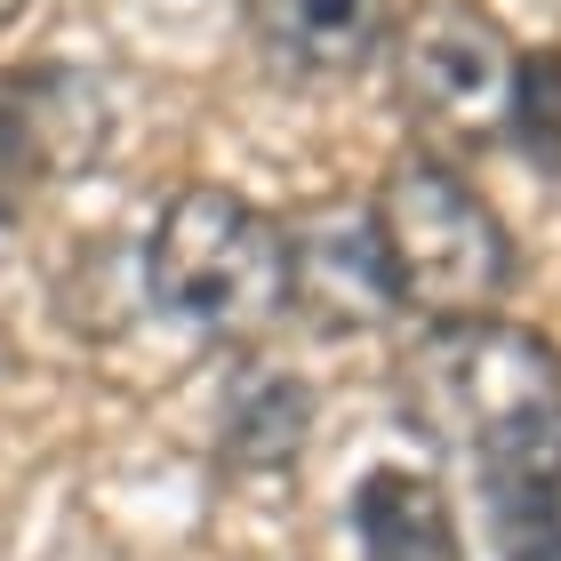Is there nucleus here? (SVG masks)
Instances as JSON below:
<instances>
[{
	"label": "nucleus",
	"instance_id": "f257e3e1",
	"mask_svg": "<svg viewBox=\"0 0 561 561\" xmlns=\"http://www.w3.org/2000/svg\"><path fill=\"white\" fill-rule=\"evenodd\" d=\"M401 417L481 473L561 457V345L529 321H442L401 353Z\"/></svg>",
	"mask_w": 561,
	"mask_h": 561
},
{
	"label": "nucleus",
	"instance_id": "7ed1b4c3",
	"mask_svg": "<svg viewBox=\"0 0 561 561\" xmlns=\"http://www.w3.org/2000/svg\"><path fill=\"white\" fill-rule=\"evenodd\" d=\"M145 297L217 345L265 337L289 321V225L225 185L169 193L145 241Z\"/></svg>",
	"mask_w": 561,
	"mask_h": 561
},
{
	"label": "nucleus",
	"instance_id": "39448f33",
	"mask_svg": "<svg viewBox=\"0 0 561 561\" xmlns=\"http://www.w3.org/2000/svg\"><path fill=\"white\" fill-rule=\"evenodd\" d=\"M241 16L280 81H345L386 57L401 0H241Z\"/></svg>",
	"mask_w": 561,
	"mask_h": 561
},
{
	"label": "nucleus",
	"instance_id": "20e7f679",
	"mask_svg": "<svg viewBox=\"0 0 561 561\" xmlns=\"http://www.w3.org/2000/svg\"><path fill=\"white\" fill-rule=\"evenodd\" d=\"M393 57V96L417 129V152H481L505 137V96H514V57L505 24L473 0H417L386 41Z\"/></svg>",
	"mask_w": 561,
	"mask_h": 561
},
{
	"label": "nucleus",
	"instance_id": "f03ea898",
	"mask_svg": "<svg viewBox=\"0 0 561 561\" xmlns=\"http://www.w3.org/2000/svg\"><path fill=\"white\" fill-rule=\"evenodd\" d=\"M362 225H369V257H377L393 313H417L425 329L497 313L514 273H522L497 201L457 161L417 152V145L377 176Z\"/></svg>",
	"mask_w": 561,
	"mask_h": 561
},
{
	"label": "nucleus",
	"instance_id": "0eeeda50",
	"mask_svg": "<svg viewBox=\"0 0 561 561\" xmlns=\"http://www.w3.org/2000/svg\"><path fill=\"white\" fill-rule=\"evenodd\" d=\"M353 538H362V561H466V529H457L449 490L417 466L362 473V490H353Z\"/></svg>",
	"mask_w": 561,
	"mask_h": 561
},
{
	"label": "nucleus",
	"instance_id": "6e6552de",
	"mask_svg": "<svg viewBox=\"0 0 561 561\" xmlns=\"http://www.w3.org/2000/svg\"><path fill=\"white\" fill-rule=\"evenodd\" d=\"M313 433V386L289 369L249 362L225 386V466L233 473H280Z\"/></svg>",
	"mask_w": 561,
	"mask_h": 561
},
{
	"label": "nucleus",
	"instance_id": "423d86ee",
	"mask_svg": "<svg viewBox=\"0 0 561 561\" xmlns=\"http://www.w3.org/2000/svg\"><path fill=\"white\" fill-rule=\"evenodd\" d=\"M57 96L65 72H0V225H24L65 169H81Z\"/></svg>",
	"mask_w": 561,
	"mask_h": 561
},
{
	"label": "nucleus",
	"instance_id": "1a4fd4ad",
	"mask_svg": "<svg viewBox=\"0 0 561 561\" xmlns=\"http://www.w3.org/2000/svg\"><path fill=\"white\" fill-rule=\"evenodd\" d=\"M490 481V529L505 561H561V457L514 473H481Z\"/></svg>",
	"mask_w": 561,
	"mask_h": 561
},
{
	"label": "nucleus",
	"instance_id": "f8f14e48",
	"mask_svg": "<svg viewBox=\"0 0 561 561\" xmlns=\"http://www.w3.org/2000/svg\"><path fill=\"white\" fill-rule=\"evenodd\" d=\"M9 362H16V353H9V329H0V377H9Z\"/></svg>",
	"mask_w": 561,
	"mask_h": 561
},
{
	"label": "nucleus",
	"instance_id": "9b49d317",
	"mask_svg": "<svg viewBox=\"0 0 561 561\" xmlns=\"http://www.w3.org/2000/svg\"><path fill=\"white\" fill-rule=\"evenodd\" d=\"M24 9H33V0H0V33H9V24H16Z\"/></svg>",
	"mask_w": 561,
	"mask_h": 561
},
{
	"label": "nucleus",
	"instance_id": "9d476101",
	"mask_svg": "<svg viewBox=\"0 0 561 561\" xmlns=\"http://www.w3.org/2000/svg\"><path fill=\"white\" fill-rule=\"evenodd\" d=\"M505 137L529 152V169L561 176V48H529V57H514Z\"/></svg>",
	"mask_w": 561,
	"mask_h": 561
}]
</instances>
